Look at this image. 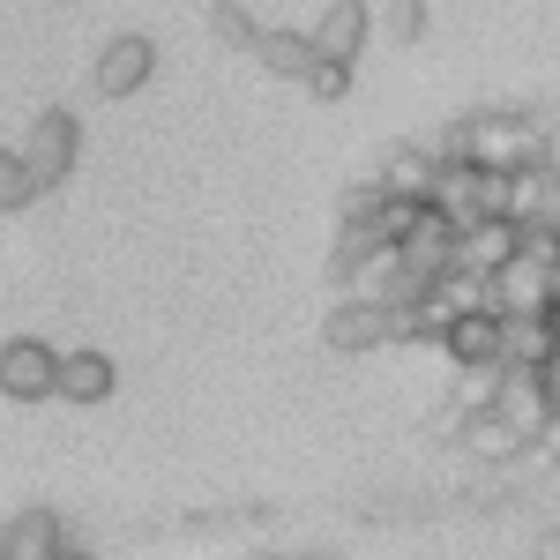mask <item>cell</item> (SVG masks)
<instances>
[{"label":"cell","instance_id":"2","mask_svg":"<svg viewBox=\"0 0 560 560\" xmlns=\"http://www.w3.org/2000/svg\"><path fill=\"white\" fill-rule=\"evenodd\" d=\"M15 158H23V173H31V187H60V179L75 173V158H83V128H75V113H60V105H52V113H38V120H31V128H23V150H15Z\"/></svg>","mask_w":560,"mask_h":560},{"label":"cell","instance_id":"11","mask_svg":"<svg viewBox=\"0 0 560 560\" xmlns=\"http://www.w3.org/2000/svg\"><path fill=\"white\" fill-rule=\"evenodd\" d=\"M546 411H553V404H546V388H538V374H501V396H493V419H501V427L516 433L523 448L538 441V427H546Z\"/></svg>","mask_w":560,"mask_h":560},{"label":"cell","instance_id":"5","mask_svg":"<svg viewBox=\"0 0 560 560\" xmlns=\"http://www.w3.org/2000/svg\"><path fill=\"white\" fill-rule=\"evenodd\" d=\"M52 359L60 351L45 345V337H8L0 345V396L8 404H45L52 396Z\"/></svg>","mask_w":560,"mask_h":560},{"label":"cell","instance_id":"26","mask_svg":"<svg viewBox=\"0 0 560 560\" xmlns=\"http://www.w3.org/2000/svg\"><path fill=\"white\" fill-rule=\"evenodd\" d=\"M538 560H560V523L546 530V538H538Z\"/></svg>","mask_w":560,"mask_h":560},{"label":"cell","instance_id":"20","mask_svg":"<svg viewBox=\"0 0 560 560\" xmlns=\"http://www.w3.org/2000/svg\"><path fill=\"white\" fill-rule=\"evenodd\" d=\"M23 202H38V187H31L15 150H0V210H23Z\"/></svg>","mask_w":560,"mask_h":560},{"label":"cell","instance_id":"14","mask_svg":"<svg viewBox=\"0 0 560 560\" xmlns=\"http://www.w3.org/2000/svg\"><path fill=\"white\" fill-rule=\"evenodd\" d=\"M433 173H441V165L427 158V142H396V150L382 158V173H374V187H382V195H396V202H427V195H433Z\"/></svg>","mask_w":560,"mask_h":560},{"label":"cell","instance_id":"24","mask_svg":"<svg viewBox=\"0 0 560 560\" xmlns=\"http://www.w3.org/2000/svg\"><path fill=\"white\" fill-rule=\"evenodd\" d=\"M546 464H560V411H546V427H538V441H530Z\"/></svg>","mask_w":560,"mask_h":560},{"label":"cell","instance_id":"21","mask_svg":"<svg viewBox=\"0 0 560 560\" xmlns=\"http://www.w3.org/2000/svg\"><path fill=\"white\" fill-rule=\"evenodd\" d=\"M210 31L224 45H255V15H247L240 0H217V8H210Z\"/></svg>","mask_w":560,"mask_h":560},{"label":"cell","instance_id":"7","mask_svg":"<svg viewBox=\"0 0 560 560\" xmlns=\"http://www.w3.org/2000/svg\"><path fill=\"white\" fill-rule=\"evenodd\" d=\"M366 31H374V8H366V0H329L322 23L306 31V45H314L322 60H345V68H351L359 45H366Z\"/></svg>","mask_w":560,"mask_h":560},{"label":"cell","instance_id":"10","mask_svg":"<svg viewBox=\"0 0 560 560\" xmlns=\"http://www.w3.org/2000/svg\"><path fill=\"white\" fill-rule=\"evenodd\" d=\"M433 345L448 351V366H493V359H501V314H493V306L456 314V322H441Z\"/></svg>","mask_w":560,"mask_h":560},{"label":"cell","instance_id":"1","mask_svg":"<svg viewBox=\"0 0 560 560\" xmlns=\"http://www.w3.org/2000/svg\"><path fill=\"white\" fill-rule=\"evenodd\" d=\"M456 158L486 165V173H516L553 158V120L546 113H523V105H486L471 120H456Z\"/></svg>","mask_w":560,"mask_h":560},{"label":"cell","instance_id":"3","mask_svg":"<svg viewBox=\"0 0 560 560\" xmlns=\"http://www.w3.org/2000/svg\"><path fill=\"white\" fill-rule=\"evenodd\" d=\"M150 75H158V45L142 38V31H113V38L97 45V60H90V90L97 97H135Z\"/></svg>","mask_w":560,"mask_h":560},{"label":"cell","instance_id":"9","mask_svg":"<svg viewBox=\"0 0 560 560\" xmlns=\"http://www.w3.org/2000/svg\"><path fill=\"white\" fill-rule=\"evenodd\" d=\"M509 255H516V224H509V217H478V224H456V255H448V269L493 277Z\"/></svg>","mask_w":560,"mask_h":560},{"label":"cell","instance_id":"19","mask_svg":"<svg viewBox=\"0 0 560 560\" xmlns=\"http://www.w3.org/2000/svg\"><path fill=\"white\" fill-rule=\"evenodd\" d=\"M300 83L314 90V97H329V105H337V97H351V68H345V60H322V52H314V68H306Z\"/></svg>","mask_w":560,"mask_h":560},{"label":"cell","instance_id":"28","mask_svg":"<svg viewBox=\"0 0 560 560\" xmlns=\"http://www.w3.org/2000/svg\"><path fill=\"white\" fill-rule=\"evenodd\" d=\"M306 560H337V553H306Z\"/></svg>","mask_w":560,"mask_h":560},{"label":"cell","instance_id":"6","mask_svg":"<svg viewBox=\"0 0 560 560\" xmlns=\"http://www.w3.org/2000/svg\"><path fill=\"white\" fill-rule=\"evenodd\" d=\"M553 210H560V158L516 165V173H509V202H501V217H509V224H546Z\"/></svg>","mask_w":560,"mask_h":560},{"label":"cell","instance_id":"8","mask_svg":"<svg viewBox=\"0 0 560 560\" xmlns=\"http://www.w3.org/2000/svg\"><path fill=\"white\" fill-rule=\"evenodd\" d=\"M113 382H120V374H113V359H105V351H90V345H75V351H60V359H52V396H60V404H105Z\"/></svg>","mask_w":560,"mask_h":560},{"label":"cell","instance_id":"4","mask_svg":"<svg viewBox=\"0 0 560 560\" xmlns=\"http://www.w3.org/2000/svg\"><path fill=\"white\" fill-rule=\"evenodd\" d=\"M322 337H329V351H374V345H396L404 329H396V306L382 300H337L329 306V322H322Z\"/></svg>","mask_w":560,"mask_h":560},{"label":"cell","instance_id":"18","mask_svg":"<svg viewBox=\"0 0 560 560\" xmlns=\"http://www.w3.org/2000/svg\"><path fill=\"white\" fill-rule=\"evenodd\" d=\"M493 396H501V366H456V419H471V411H493Z\"/></svg>","mask_w":560,"mask_h":560},{"label":"cell","instance_id":"25","mask_svg":"<svg viewBox=\"0 0 560 560\" xmlns=\"http://www.w3.org/2000/svg\"><path fill=\"white\" fill-rule=\"evenodd\" d=\"M546 314H560V255H553V277H546Z\"/></svg>","mask_w":560,"mask_h":560},{"label":"cell","instance_id":"17","mask_svg":"<svg viewBox=\"0 0 560 560\" xmlns=\"http://www.w3.org/2000/svg\"><path fill=\"white\" fill-rule=\"evenodd\" d=\"M247 52H255L269 75H284V83H300L306 68H314V45H306V31H255V45H247Z\"/></svg>","mask_w":560,"mask_h":560},{"label":"cell","instance_id":"16","mask_svg":"<svg viewBox=\"0 0 560 560\" xmlns=\"http://www.w3.org/2000/svg\"><path fill=\"white\" fill-rule=\"evenodd\" d=\"M456 448L471 456V464H509V456H523V441L493 411H471V419H456Z\"/></svg>","mask_w":560,"mask_h":560},{"label":"cell","instance_id":"22","mask_svg":"<svg viewBox=\"0 0 560 560\" xmlns=\"http://www.w3.org/2000/svg\"><path fill=\"white\" fill-rule=\"evenodd\" d=\"M538 388H546V404L560 411V314H553V345H546V359H538Z\"/></svg>","mask_w":560,"mask_h":560},{"label":"cell","instance_id":"15","mask_svg":"<svg viewBox=\"0 0 560 560\" xmlns=\"http://www.w3.org/2000/svg\"><path fill=\"white\" fill-rule=\"evenodd\" d=\"M0 560H75L52 516H15L0 530Z\"/></svg>","mask_w":560,"mask_h":560},{"label":"cell","instance_id":"23","mask_svg":"<svg viewBox=\"0 0 560 560\" xmlns=\"http://www.w3.org/2000/svg\"><path fill=\"white\" fill-rule=\"evenodd\" d=\"M388 31H396V38H419V31H427L419 0H388Z\"/></svg>","mask_w":560,"mask_h":560},{"label":"cell","instance_id":"12","mask_svg":"<svg viewBox=\"0 0 560 560\" xmlns=\"http://www.w3.org/2000/svg\"><path fill=\"white\" fill-rule=\"evenodd\" d=\"M396 255H404V269H419V277H441V269H448V255H456V224L427 202V210H419V224L396 240Z\"/></svg>","mask_w":560,"mask_h":560},{"label":"cell","instance_id":"27","mask_svg":"<svg viewBox=\"0 0 560 560\" xmlns=\"http://www.w3.org/2000/svg\"><path fill=\"white\" fill-rule=\"evenodd\" d=\"M546 232H553V240H560V210H553V217H546Z\"/></svg>","mask_w":560,"mask_h":560},{"label":"cell","instance_id":"13","mask_svg":"<svg viewBox=\"0 0 560 560\" xmlns=\"http://www.w3.org/2000/svg\"><path fill=\"white\" fill-rule=\"evenodd\" d=\"M553 345V314H501V374H538V359Z\"/></svg>","mask_w":560,"mask_h":560}]
</instances>
